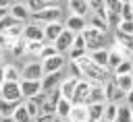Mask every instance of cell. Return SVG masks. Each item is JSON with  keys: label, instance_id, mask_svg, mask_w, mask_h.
<instances>
[{"label": "cell", "instance_id": "1", "mask_svg": "<svg viewBox=\"0 0 133 122\" xmlns=\"http://www.w3.org/2000/svg\"><path fill=\"white\" fill-rule=\"evenodd\" d=\"M75 62L79 64L83 79H85V81H89V83L104 85V83L112 77V74H110V70H108V68H104V66H100V64H96V62L89 58V54H87V56H83V58H79V60H75Z\"/></svg>", "mask_w": 133, "mask_h": 122}, {"label": "cell", "instance_id": "2", "mask_svg": "<svg viewBox=\"0 0 133 122\" xmlns=\"http://www.w3.org/2000/svg\"><path fill=\"white\" fill-rule=\"evenodd\" d=\"M83 39H85V45H87V52H94V50H100L104 48V41H106V33L100 31V29H94V27H85L81 31Z\"/></svg>", "mask_w": 133, "mask_h": 122}, {"label": "cell", "instance_id": "3", "mask_svg": "<svg viewBox=\"0 0 133 122\" xmlns=\"http://www.w3.org/2000/svg\"><path fill=\"white\" fill-rule=\"evenodd\" d=\"M60 17H62V10H60L58 4L46 6V8L37 10V12H31V21H33V23H39V25H48V23L60 21Z\"/></svg>", "mask_w": 133, "mask_h": 122}, {"label": "cell", "instance_id": "4", "mask_svg": "<svg viewBox=\"0 0 133 122\" xmlns=\"http://www.w3.org/2000/svg\"><path fill=\"white\" fill-rule=\"evenodd\" d=\"M0 99L6 101H23V93H21V85L12 83V81H4L0 87Z\"/></svg>", "mask_w": 133, "mask_h": 122}, {"label": "cell", "instance_id": "5", "mask_svg": "<svg viewBox=\"0 0 133 122\" xmlns=\"http://www.w3.org/2000/svg\"><path fill=\"white\" fill-rule=\"evenodd\" d=\"M23 39L25 41H44V25L39 23H25L23 29Z\"/></svg>", "mask_w": 133, "mask_h": 122}, {"label": "cell", "instance_id": "6", "mask_svg": "<svg viewBox=\"0 0 133 122\" xmlns=\"http://www.w3.org/2000/svg\"><path fill=\"white\" fill-rule=\"evenodd\" d=\"M21 77H23V79L42 81V79H44V66H42V60H33V62H27V64H25V68L21 70Z\"/></svg>", "mask_w": 133, "mask_h": 122}, {"label": "cell", "instance_id": "7", "mask_svg": "<svg viewBox=\"0 0 133 122\" xmlns=\"http://www.w3.org/2000/svg\"><path fill=\"white\" fill-rule=\"evenodd\" d=\"M19 85H21L23 99H31V97H35L37 93H42V81H33V79H21V81H19Z\"/></svg>", "mask_w": 133, "mask_h": 122}, {"label": "cell", "instance_id": "8", "mask_svg": "<svg viewBox=\"0 0 133 122\" xmlns=\"http://www.w3.org/2000/svg\"><path fill=\"white\" fill-rule=\"evenodd\" d=\"M8 14H10L12 19H17L19 23H27V21L31 19V10L27 8L25 2H12V4L8 6Z\"/></svg>", "mask_w": 133, "mask_h": 122}, {"label": "cell", "instance_id": "9", "mask_svg": "<svg viewBox=\"0 0 133 122\" xmlns=\"http://www.w3.org/2000/svg\"><path fill=\"white\" fill-rule=\"evenodd\" d=\"M64 54H56L52 58H46L42 60V66H44V74H50V72H58L64 68Z\"/></svg>", "mask_w": 133, "mask_h": 122}, {"label": "cell", "instance_id": "10", "mask_svg": "<svg viewBox=\"0 0 133 122\" xmlns=\"http://www.w3.org/2000/svg\"><path fill=\"white\" fill-rule=\"evenodd\" d=\"M89 89H91V83L85 81V79H81V81L77 83V87H75V93H73L71 101H73V103H83V105H85V103H87Z\"/></svg>", "mask_w": 133, "mask_h": 122}, {"label": "cell", "instance_id": "11", "mask_svg": "<svg viewBox=\"0 0 133 122\" xmlns=\"http://www.w3.org/2000/svg\"><path fill=\"white\" fill-rule=\"evenodd\" d=\"M73 39H75V33L73 31H69L66 27H64V31L56 37V41H54V45H56V50H58V54H66L69 50H71V45H73Z\"/></svg>", "mask_w": 133, "mask_h": 122}, {"label": "cell", "instance_id": "12", "mask_svg": "<svg viewBox=\"0 0 133 122\" xmlns=\"http://www.w3.org/2000/svg\"><path fill=\"white\" fill-rule=\"evenodd\" d=\"M62 31H64V25H62L60 21H54V23L44 25V41H46V43H54L56 37H58Z\"/></svg>", "mask_w": 133, "mask_h": 122}, {"label": "cell", "instance_id": "13", "mask_svg": "<svg viewBox=\"0 0 133 122\" xmlns=\"http://www.w3.org/2000/svg\"><path fill=\"white\" fill-rule=\"evenodd\" d=\"M60 83H62V70L44 74V79H42V91L48 93V91H52V89H58Z\"/></svg>", "mask_w": 133, "mask_h": 122}, {"label": "cell", "instance_id": "14", "mask_svg": "<svg viewBox=\"0 0 133 122\" xmlns=\"http://www.w3.org/2000/svg\"><path fill=\"white\" fill-rule=\"evenodd\" d=\"M64 27H66L69 31H73V33H81V31L87 27V21H85V17L69 14V17H66V21H64Z\"/></svg>", "mask_w": 133, "mask_h": 122}, {"label": "cell", "instance_id": "15", "mask_svg": "<svg viewBox=\"0 0 133 122\" xmlns=\"http://www.w3.org/2000/svg\"><path fill=\"white\" fill-rule=\"evenodd\" d=\"M66 4H69L71 14L87 17V14L91 12V8H89V2H87V0H66Z\"/></svg>", "mask_w": 133, "mask_h": 122}, {"label": "cell", "instance_id": "16", "mask_svg": "<svg viewBox=\"0 0 133 122\" xmlns=\"http://www.w3.org/2000/svg\"><path fill=\"white\" fill-rule=\"evenodd\" d=\"M104 108H106V101H100V103H87V122L104 120Z\"/></svg>", "mask_w": 133, "mask_h": 122}, {"label": "cell", "instance_id": "17", "mask_svg": "<svg viewBox=\"0 0 133 122\" xmlns=\"http://www.w3.org/2000/svg\"><path fill=\"white\" fill-rule=\"evenodd\" d=\"M79 81H81V79H75V77H66V79H62V83H60V87H58V89H60V95H62L64 99H71Z\"/></svg>", "mask_w": 133, "mask_h": 122}, {"label": "cell", "instance_id": "18", "mask_svg": "<svg viewBox=\"0 0 133 122\" xmlns=\"http://www.w3.org/2000/svg\"><path fill=\"white\" fill-rule=\"evenodd\" d=\"M69 122H87V105L73 103L71 114H69Z\"/></svg>", "mask_w": 133, "mask_h": 122}, {"label": "cell", "instance_id": "19", "mask_svg": "<svg viewBox=\"0 0 133 122\" xmlns=\"http://www.w3.org/2000/svg\"><path fill=\"white\" fill-rule=\"evenodd\" d=\"M100 101H106L104 87L98 85V83H91V89H89V95H87V103H100ZM87 103H85V105H87Z\"/></svg>", "mask_w": 133, "mask_h": 122}, {"label": "cell", "instance_id": "20", "mask_svg": "<svg viewBox=\"0 0 133 122\" xmlns=\"http://www.w3.org/2000/svg\"><path fill=\"white\" fill-rule=\"evenodd\" d=\"M89 58H91L96 64H100V66L108 68V48H100V50L89 52Z\"/></svg>", "mask_w": 133, "mask_h": 122}, {"label": "cell", "instance_id": "21", "mask_svg": "<svg viewBox=\"0 0 133 122\" xmlns=\"http://www.w3.org/2000/svg\"><path fill=\"white\" fill-rule=\"evenodd\" d=\"M2 70H4V81H12V83H19L23 77H21V70L15 66V64H2Z\"/></svg>", "mask_w": 133, "mask_h": 122}, {"label": "cell", "instance_id": "22", "mask_svg": "<svg viewBox=\"0 0 133 122\" xmlns=\"http://www.w3.org/2000/svg\"><path fill=\"white\" fill-rule=\"evenodd\" d=\"M123 60H125V58H123V54L118 52V48H114V45H112V48L108 50V70L112 72V70H114Z\"/></svg>", "mask_w": 133, "mask_h": 122}, {"label": "cell", "instance_id": "23", "mask_svg": "<svg viewBox=\"0 0 133 122\" xmlns=\"http://www.w3.org/2000/svg\"><path fill=\"white\" fill-rule=\"evenodd\" d=\"M71 108H73V101H71V99H64V97H60V101L56 103V116H58V118H64V120H69Z\"/></svg>", "mask_w": 133, "mask_h": 122}, {"label": "cell", "instance_id": "24", "mask_svg": "<svg viewBox=\"0 0 133 122\" xmlns=\"http://www.w3.org/2000/svg\"><path fill=\"white\" fill-rule=\"evenodd\" d=\"M114 81H116V87L121 89V91H131L133 89V74H114Z\"/></svg>", "mask_w": 133, "mask_h": 122}, {"label": "cell", "instance_id": "25", "mask_svg": "<svg viewBox=\"0 0 133 122\" xmlns=\"http://www.w3.org/2000/svg\"><path fill=\"white\" fill-rule=\"evenodd\" d=\"M12 120H15V122H33V118L29 116V112H27V108H25L23 101H21L19 108L12 112Z\"/></svg>", "mask_w": 133, "mask_h": 122}, {"label": "cell", "instance_id": "26", "mask_svg": "<svg viewBox=\"0 0 133 122\" xmlns=\"http://www.w3.org/2000/svg\"><path fill=\"white\" fill-rule=\"evenodd\" d=\"M10 54H12L15 58H21V56H25V54H27V41H25L23 37H19V39L12 43V48H10Z\"/></svg>", "mask_w": 133, "mask_h": 122}, {"label": "cell", "instance_id": "27", "mask_svg": "<svg viewBox=\"0 0 133 122\" xmlns=\"http://www.w3.org/2000/svg\"><path fill=\"white\" fill-rule=\"evenodd\" d=\"M102 87H104L106 101H112V97H114V93H116V89H118V87H116V81H114V74H112V77H110V79H108Z\"/></svg>", "mask_w": 133, "mask_h": 122}, {"label": "cell", "instance_id": "28", "mask_svg": "<svg viewBox=\"0 0 133 122\" xmlns=\"http://www.w3.org/2000/svg\"><path fill=\"white\" fill-rule=\"evenodd\" d=\"M116 114H118V103L106 101V108H104V120H106V122H114V120H116Z\"/></svg>", "mask_w": 133, "mask_h": 122}, {"label": "cell", "instance_id": "29", "mask_svg": "<svg viewBox=\"0 0 133 122\" xmlns=\"http://www.w3.org/2000/svg\"><path fill=\"white\" fill-rule=\"evenodd\" d=\"M112 74H133V60H129V58H125L114 70H112Z\"/></svg>", "mask_w": 133, "mask_h": 122}, {"label": "cell", "instance_id": "30", "mask_svg": "<svg viewBox=\"0 0 133 122\" xmlns=\"http://www.w3.org/2000/svg\"><path fill=\"white\" fill-rule=\"evenodd\" d=\"M21 101H6V99H0V116H12V112L19 108Z\"/></svg>", "mask_w": 133, "mask_h": 122}, {"label": "cell", "instance_id": "31", "mask_svg": "<svg viewBox=\"0 0 133 122\" xmlns=\"http://www.w3.org/2000/svg\"><path fill=\"white\" fill-rule=\"evenodd\" d=\"M87 25H89V27H94V29H100V31H104V33L108 31V21H106V19H100V17H98V14H94V12H91V19H89V23H87Z\"/></svg>", "mask_w": 133, "mask_h": 122}, {"label": "cell", "instance_id": "32", "mask_svg": "<svg viewBox=\"0 0 133 122\" xmlns=\"http://www.w3.org/2000/svg\"><path fill=\"white\" fill-rule=\"evenodd\" d=\"M56 54H58V50H56L54 43H44L42 52L37 54V60H46V58H52V56H56Z\"/></svg>", "mask_w": 133, "mask_h": 122}, {"label": "cell", "instance_id": "33", "mask_svg": "<svg viewBox=\"0 0 133 122\" xmlns=\"http://www.w3.org/2000/svg\"><path fill=\"white\" fill-rule=\"evenodd\" d=\"M114 122H131V108L127 103L125 105L118 103V114H116V120Z\"/></svg>", "mask_w": 133, "mask_h": 122}, {"label": "cell", "instance_id": "34", "mask_svg": "<svg viewBox=\"0 0 133 122\" xmlns=\"http://www.w3.org/2000/svg\"><path fill=\"white\" fill-rule=\"evenodd\" d=\"M118 14H121V21H133V8H131V4L129 2H123Z\"/></svg>", "mask_w": 133, "mask_h": 122}, {"label": "cell", "instance_id": "35", "mask_svg": "<svg viewBox=\"0 0 133 122\" xmlns=\"http://www.w3.org/2000/svg\"><path fill=\"white\" fill-rule=\"evenodd\" d=\"M23 103H25V108H27V112H29V116L35 120L37 118V114H39V105L33 101V99H23Z\"/></svg>", "mask_w": 133, "mask_h": 122}, {"label": "cell", "instance_id": "36", "mask_svg": "<svg viewBox=\"0 0 133 122\" xmlns=\"http://www.w3.org/2000/svg\"><path fill=\"white\" fill-rule=\"evenodd\" d=\"M25 4H27V8H29L31 12H37V10L46 8V6H50V4L46 2V0H27Z\"/></svg>", "mask_w": 133, "mask_h": 122}, {"label": "cell", "instance_id": "37", "mask_svg": "<svg viewBox=\"0 0 133 122\" xmlns=\"http://www.w3.org/2000/svg\"><path fill=\"white\" fill-rule=\"evenodd\" d=\"M23 29H25V23H17L15 27H10V29L4 31V33H8L12 39H19V37H23Z\"/></svg>", "mask_w": 133, "mask_h": 122}, {"label": "cell", "instance_id": "38", "mask_svg": "<svg viewBox=\"0 0 133 122\" xmlns=\"http://www.w3.org/2000/svg\"><path fill=\"white\" fill-rule=\"evenodd\" d=\"M44 43H46V41H27V54H31V56H37V54L42 52Z\"/></svg>", "mask_w": 133, "mask_h": 122}, {"label": "cell", "instance_id": "39", "mask_svg": "<svg viewBox=\"0 0 133 122\" xmlns=\"http://www.w3.org/2000/svg\"><path fill=\"white\" fill-rule=\"evenodd\" d=\"M17 23H19L17 19H12L10 14H6L4 19H0V33H2V31H8V29H10V27H15Z\"/></svg>", "mask_w": 133, "mask_h": 122}, {"label": "cell", "instance_id": "40", "mask_svg": "<svg viewBox=\"0 0 133 122\" xmlns=\"http://www.w3.org/2000/svg\"><path fill=\"white\" fill-rule=\"evenodd\" d=\"M15 41H17V39H12L8 33H4V31L0 33V48H2V50H10Z\"/></svg>", "mask_w": 133, "mask_h": 122}, {"label": "cell", "instance_id": "41", "mask_svg": "<svg viewBox=\"0 0 133 122\" xmlns=\"http://www.w3.org/2000/svg\"><path fill=\"white\" fill-rule=\"evenodd\" d=\"M66 54H69V60H79V58L87 56V50H81V48H71Z\"/></svg>", "mask_w": 133, "mask_h": 122}, {"label": "cell", "instance_id": "42", "mask_svg": "<svg viewBox=\"0 0 133 122\" xmlns=\"http://www.w3.org/2000/svg\"><path fill=\"white\" fill-rule=\"evenodd\" d=\"M121 0H104V6H106V10L108 12H118L121 10Z\"/></svg>", "mask_w": 133, "mask_h": 122}, {"label": "cell", "instance_id": "43", "mask_svg": "<svg viewBox=\"0 0 133 122\" xmlns=\"http://www.w3.org/2000/svg\"><path fill=\"white\" fill-rule=\"evenodd\" d=\"M116 29L123 31V33H127V35H133V21H121Z\"/></svg>", "mask_w": 133, "mask_h": 122}, {"label": "cell", "instance_id": "44", "mask_svg": "<svg viewBox=\"0 0 133 122\" xmlns=\"http://www.w3.org/2000/svg\"><path fill=\"white\" fill-rule=\"evenodd\" d=\"M106 21H108V27H114V29H116L118 23H121V14H118V12H108V19H106Z\"/></svg>", "mask_w": 133, "mask_h": 122}, {"label": "cell", "instance_id": "45", "mask_svg": "<svg viewBox=\"0 0 133 122\" xmlns=\"http://www.w3.org/2000/svg\"><path fill=\"white\" fill-rule=\"evenodd\" d=\"M71 48H81V50H87L85 39H83V35H81V33H75V39H73V45H71Z\"/></svg>", "mask_w": 133, "mask_h": 122}, {"label": "cell", "instance_id": "46", "mask_svg": "<svg viewBox=\"0 0 133 122\" xmlns=\"http://www.w3.org/2000/svg\"><path fill=\"white\" fill-rule=\"evenodd\" d=\"M69 66H71V77H75V79H83L81 68H79V64H77L75 60H71V62H69Z\"/></svg>", "mask_w": 133, "mask_h": 122}, {"label": "cell", "instance_id": "47", "mask_svg": "<svg viewBox=\"0 0 133 122\" xmlns=\"http://www.w3.org/2000/svg\"><path fill=\"white\" fill-rule=\"evenodd\" d=\"M33 122H54V114H46V112H39L37 118Z\"/></svg>", "mask_w": 133, "mask_h": 122}, {"label": "cell", "instance_id": "48", "mask_svg": "<svg viewBox=\"0 0 133 122\" xmlns=\"http://www.w3.org/2000/svg\"><path fill=\"white\" fill-rule=\"evenodd\" d=\"M89 2V8H91V12L94 10H98L100 6H104V0H87Z\"/></svg>", "mask_w": 133, "mask_h": 122}, {"label": "cell", "instance_id": "49", "mask_svg": "<svg viewBox=\"0 0 133 122\" xmlns=\"http://www.w3.org/2000/svg\"><path fill=\"white\" fill-rule=\"evenodd\" d=\"M125 103H127L129 108H133V89L127 91V95H125Z\"/></svg>", "mask_w": 133, "mask_h": 122}, {"label": "cell", "instance_id": "50", "mask_svg": "<svg viewBox=\"0 0 133 122\" xmlns=\"http://www.w3.org/2000/svg\"><path fill=\"white\" fill-rule=\"evenodd\" d=\"M0 122H15L12 116H0Z\"/></svg>", "mask_w": 133, "mask_h": 122}, {"label": "cell", "instance_id": "51", "mask_svg": "<svg viewBox=\"0 0 133 122\" xmlns=\"http://www.w3.org/2000/svg\"><path fill=\"white\" fill-rule=\"evenodd\" d=\"M8 6H10L8 0H0V8H8Z\"/></svg>", "mask_w": 133, "mask_h": 122}, {"label": "cell", "instance_id": "52", "mask_svg": "<svg viewBox=\"0 0 133 122\" xmlns=\"http://www.w3.org/2000/svg\"><path fill=\"white\" fill-rule=\"evenodd\" d=\"M8 14V8H0V19H4Z\"/></svg>", "mask_w": 133, "mask_h": 122}, {"label": "cell", "instance_id": "53", "mask_svg": "<svg viewBox=\"0 0 133 122\" xmlns=\"http://www.w3.org/2000/svg\"><path fill=\"white\" fill-rule=\"evenodd\" d=\"M2 83H4V70H2V66H0V87H2Z\"/></svg>", "mask_w": 133, "mask_h": 122}, {"label": "cell", "instance_id": "54", "mask_svg": "<svg viewBox=\"0 0 133 122\" xmlns=\"http://www.w3.org/2000/svg\"><path fill=\"white\" fill-rule=\"evenodd\" d=\"M54 122H69V120H64V118H58V116H54Z\"/></svg>", "mask_w": 133, "mask_h": 122}, {"label": "cell", "instance_id": "55", "mask_svg": "<svg viewBox=\"0 0 133 122\" xmlns=\"http://www.w3.org/2000/svg\"><path fill=\"white\" fill-rule=\"evenodd\" d=\"M46 2H48L50 6H54V4H58V0H46Z\"/></svg>", "mask_w": 133, "mask_h": 122}, {"label": "cell", "instance_id": "56", "mask_svg": "<svg viewBox=\"0 0 133 122\" xmlns=\"http://www.w3.org/2000/svg\"><path fill=\"white\" fill-rule=\"evenodd\" d=\"M0 66H2V48H0Z\"/></svg>", "mask_w": 133, "mask_h": 122}, {"label": "cell", "instance_id": "57", "mask_svg": "<svg viewBox=\"0 0 133 122\" xmlns=\"http://www.w3.org/2000/svg\"><path fill=\"white\" fill-rule=\"evenodd\" d=\"M131 122H133V108H131Z\"/></svg>", "mask_w": 133, "mask_h": 122}, {"label": "cell", "instance_id": "58", "mask_svg": "<svg viewBox=\"0 0 133 122\" xmlns=\"http://www.w3.org/2000/svg\"><path fill=\"white\" fill-rule=\"evenodd\" d=\"M129 4H131V8H133V0H129Z\"/></svg>", "mask_w": 133, "mask_h": 122}, {"label": "cell", "instance_id": "59", "mask_svg": "<svg viewBox=\"0 0 133 122\" xmlns=\"http://www.w3.org/2000/svg\"><path fill=\"white\" fill-rule=\"evenodd\" d=\"M8 2H10V4H12V2H17V0H8Z\"/></svg>", "mask_w": 133, "mask_h": 122}, {"label": "cell", "instance_id": "60", "mask_svg": "<svg viewBox=\"0 0 133 122\" xmlns=\"http://www.w3.org/2000/svg\"><path fill=\"white\" fill-rule=\"evenodd\" d=\"M121 2H129V0H121Z\"/></svg>", "mask_w": 133, "mask_h": 122}, {"label": "cell", "instance_id": "61", "mask_svg": "<svg viewBox=\"0 0 133 122\" xmlns=\"http://www.w3.org/2000/svg\"><path fill=\"white\" fill-rule=\"evenodd\" d=\"M98 122H106V120H98Z\"/></svg>", "mask_w": 133, "mask_h": 122}, {"label": "cell", "instance_id": "62", "mask_svg": "<svg viewBox=\"0 0 133 122\" xmlns=\"http://www.w3.org/2000/svg\"><path fill=\"white\" fill-rule=\"evenodd\" d=\"M58 2H62V0H58Z\"/></svg>", "mask_w": 133, "mask_h": 122}]
</instances>
